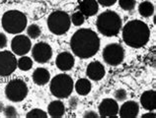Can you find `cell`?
<instances>
[{
    "label": "cell",
    "instance_id": "6da1fadb",
    "mask_svg": "<svg viewBox=\"0 0 156 118\" xmlns=\"http://www.w3.org/2000/svg\"><path fill=\"white\" fill-rule=\"evenodd\" d=\"M70 48L77 57L91 58L100 48V39L91 29H80L73 34L70 39Z\"/></svg>",
    "mask_w": 156,
    "mask_h": 118
},
{
    "label": "cell",
    "instance_id": "7a4b0ae2",
    "mask_svg": "<svg viewBox=\"0 0 156 118\" xmlns=\"http://www.w3.org/2000/svg\"><path fill=\"white\" fill-rule=\"evenodd\" d=\"M150 30L140 20H131L122 28V39L133 48H140L149 42Z\"/></svg>",
    "mask_w": 156,
    "mask_h": 118
},
{
    "label": "cell",
    "instance_id": "3957f363",
    "mask_svg": "<svg viewBox=\"0 0 156 118\" xmlns=\"http://www.w3.org/2000/svg\"><path fill=\"white\" fill-rule=\"evenodd\" d=\"M97 29L105 36H115L122 30V22L120 15L112 10H107L98 16L96 21Z\"/></svg>",
    "mask_w": 156,
    "mask_h": 118
},
{
    "label": "cell",
    "instance_id": "277c9868",
    "mask_svg": "<svg viewBox=\"0 0 156 118\" xmlns=\"http://www.w3.org/2000/svg\"><path fill=\"white\" fill-rule=\"evenodd\" d=\"M2 28L11 35H18L27 28L28 20L26 15L18 10H10L2 17Z\"/></svg>",
    "mask_w": 156,
    "mask_h": 118
},
{
    "label": "cell",
    "instance_id": "5b68a950",
    "mask_svg": "<svg viewBox=\"0 0 156 118\" xmlns=\"http://www.w3.org/2000/svg\"><path fill=\"white\" fill-rule=\"evenodd\" d=\"M51 93L56 99H66L74 89V83L72 78L67 74H58L51 81Z\"/></svg>",
    "mask_w": 156,
    "mask_h": 118
},
{
    "label": "cell",
    "instance_id": "8992f818",
    "mask_svg": "<svg viewBox=\"0 0 156 118\" xmlns=\"http://www.w3.org/2000/svg\"><path fill=\"white\" fill-rule=\"evenodd\" d=\"M48 27L53 35H61L69 31L71 26V20L66 12L57 10L52 12L48 18Z\"/></svg>",
    "mask_w": 156,
    "mask_h": 118
},
{
    "label": "cell",
    "instance_id": "52a82bcc",
    "mask_svg": "<svg viewBox=\"0 0 156 118\" xmlns=\"http://www.w3.org/2000/svg\"><path fill=\"white\" fill-rule=\"evenodd\" d=\"M27 84L21 79H13L6 85L5 96L13 103H20L26 99L28 95Z\"/></svg>",
    "mask_w": 156,
    "mask_h": 118
},
{
    "label": "cell",
    "instance_id": "ba28073f",
    "mask_svg": "<svg viewBox=\"0 0 156 118\" xmlns=\"http://www.w3.org/2000/svg\"><path fill=\"white\" fill-rule=\"evenodd\" d=\"M104 61L111 66H118L125 59V49L119 43H109L102 52Z\"/></svg>",
    "mask_w": 156,
    "mask_h": 118
},
{
    "label": "cell",
    "instance_id": "9c48e42d",
    "mask_svg": "<svg viewBox=\"0 0 156 118\" xmlns=\"http://www.w3.org/2000/svg\"><path fill=\"white\" fill-rule=\"evenodd\" d=\"M17 68V59L12 52L4 50L0 52V76H10Z\"/></svg>",
    "mask_w": 156,
    "mask_h": 118
},
{
    "label": "cell",
    "instance_id": "30bf717a",
    "mask_svg": "<svg viewBox=\"0 0 156 118\" xmlns=\"http://www.w3.org/2000/svg\"><path fill=\"white\" fill-rule=\"evenodd\" d=\"M32 55L33 59L36 62L44 64L50 61L52 57V49L51 46L47 42H41L36 43L32 48Z\"/></svg>",
    "mask_w": 156,
    "mask_h": 118
},
{
    "label": "cell",
    "instance_id": "8fae6325",
    "mask_svg": "<svg viewBox=\"0 0 156 118\" xmlns=\"http://www.w3.org/2000/svg\"><path fill=\"white\" fill-rule=\"evenodd\" d=\"M11 48L14 54L19 56L26 55L32 48V42L29 36L24 35H17L11 42Z\"/></svg>",
    "mask_w": 156,
    "mask_h": 118
},
{
    "label": "cell",
    "instance_id": "7c38bea8",
    "mask_svg": "<svg viewBox=\"0 0 156 118\" xmlns=\"http://www.w3.org/2000/svg\"><path fill=\"white\" fill-rule=\"evenodd\" d=\"M98 109H99V115L102 118L117 117V114L119 113V104L115 99H105L101 101Z\"/></svg>",
    "mask_w": 156,
    "mask_h": 118
},
{
    "label": "cell",
    "instance_id": "4fadbf2b",
    "mask_svg": "<svg viewBox=\"0 0 156 118\" xmlns=\"http://www.w3.org/2000/svg\"><path fill=\"white\" fill-rule=\"evenodd\" d=\"M106 70L104 65L99 61H93L89 63L86 69V75L92 81H100L104 78Z\"/></svg>",
    "mask_w": 156,
    "mask_h": 118
},
{
    "label": "cell",
    "instance_id": "5bb4252c",
    "mask_svg": "<svg viewBox=\"0 0 156 118\" xmlns=\"http://www.w3.org/2000/svg\"><path fill=\"white\" fill-rule=\"evenodd\" d=\"M75 63V59L74 56H73L70 52L64 51L61 52L55 59V65L56 67L61 71H69L71 70L74 66Z\"/></svg>",
    "mask_w": 156,
    "mask_h": 118
},
{
    "label": "cell",
    "instance_id": "9a60e30c",
    "mask_svg": "<svg viewBox=\"0 0 156 118\" xmlns=\"http://www.w3.org/2000/svg\"><path fill=\"white\" fill-rule=\"evenodd\" d=\"M119 112L122 118H136L139 113V105L133 100L126 101L121 108H119Z\"/></svg>",
    "mask_w": 156,
    "mask_h": 118
},
{
    "label": "cell",
    "instance_id": "2e32d148",
    "mask_svg": "<svg viewBox=\"0 0 156 118\" xmlns=\"http://www.w3.org/2000/svg\"><path fill=\"white\" fill-rule=\"evenodd\" d=\"M79 10L86 17H92L99 10V3L97 0H83L79 5Z\"/></svg>",
    "mask_w": 156,
    "mask_h": 118
},
{
    "label": "cell",
    "instance_id": "e0dca14e",
    "mask_svg": "<svg viewBox=\"0 0 156 118\" xmlns=\"http://www.w3.org/2000/svg\"><path fill=\"white\" fill-rule=\"evenodd\" d=\"M140 103L142 107L148 111L155 110V91H146L140 96Z\"/></svg>",
    "mask_w": 156,
    "mask_h": 118
},
{
    "label": "cell",
    "instance_id": "ac0fdd59",
    "mask_svg": "<svg viewBox=\"0 0 156 118\" xmlns=\"http://www.w3.org/2000/svg\"><path fill=\"white\" fill-rule=\"evenodd\" d=\"M51 79V74L46 68H37L33 73V81L38 86H44L48 83Z\"/></svg>",
    "mask_w": 156,
    "mask_h": 118
},
{
    "label": "cell",
    "instance_id": "d6986e66",
    "mask_svg": "<svg viewBox=\"0 0 156 118\" xmlns=\"http://www.w3.org/2000/svg\"><path fill=\"white\" fill-rule=\"evenodd\" d=\"M48 115L52 118H60L64 115L65 113V106L64 103L60 100H53L48 104Z\"/></svg>",
    "mask_w": 156,
    "mask_h": 118
},
{
    "label": "cell",
    "instance_id": "ffe728a7",
    "mask_svg": "<svg viewBox=\"0 0 156 118\" xmlns=\"http://www.w3.org/2000/svg\"><path fill=\"white\" fill-rule=\"evenodd\" d=\"M91 89H92L91 82L86 78L79 79L75 84V91L80 96H87L91 92Z\"/></svg>",
    "mask_w": 156,
    "mask_h": 118
},
{
    "label": "cell",
    "instance_id": "44dd1931",
    "mask_svg": "<svg viewBox=\"0 0 156 118\" xmlns=\"http://www.w3.org/2000/svg\"><path fill=\"white\" fill-rule=\"evenodd\" d=\"M138 12L142 17L149 18L154 14V5L153 3L149 1H143L139 4L138 6Z\"/></svg>",
    "mask_w": 156,
    "mask_h": 118
},
{
    "label": "cell",
    "instance_id": "7402d4cb",
    "mask_svg": "<svg viewBox=\"0 0 156 118\" xmlns=\"http://www.w3.org/2000/svg\"><path fill=\"white\" fill-rule=\"evenodd\" d=\"M17 67L21 71H29L33 67V60L28 56L23 55L17 61Z\"/></svg>",
    "mask_w": 156,
    "mask_h": 118
},
{
    "label": "cell",
    "instance_id": "603a6c76",
    "mask_svg": "<svg viewBox=\"0 0 156 118\" xmlns=\"http://www.w3.org/2000/svg\"><path fill=\"white\" fill-rule=\"evenodd\" d=\"M42 34V30H41L40 26H38L37 24H32L27 28V35L30 39H36Z\"/></svg>",
    "mask_w": 156,
    "mask_h": 118
},
{
    "label": "cell",
    "instance_id": "cb8c5ba5",
    "mask_svg": "<svg viewBox=\"0 0 156 118\" xmlns=\"http://www.w3.org/2000/svg\"><path fill=\"white\" fill-rule=\"evenodd\" d=\"M70 20H71V23L73 24V25L76 26V27H79V26L84 24L85 16L82 14L80 11H77V12H74V13L72 14V16L70 17Z\"/></svg>",
    "mask_w": 156,
    "mask_h": 118
},
{
    "label": "cell",
    "instance_id": "d4e9b609",
    "mask_svg": "<svg viewBox=\"0 0 156 118\" xmlns=\"http://www.w3.org/2000/svg\"><path fill=\"white\" fill-rule=\"evenodd\" d=\"M27 118H47L48 113L46 111L42 110V109H32L31 111H29L26 115Z\"/></svg>",
    "mask_w": 156,
    "mask_h": 118
},
{
    "label": "cell",
    "instance_id": "484cf974",
    "mask_svg": "<svg viewBox=\"0 0 156 118\" xmlns=\"http://www.w3.org/2000/svg\"><path fill=\"white\" fill-rule=\"evenodd\" d=\"M135 3H136L135 0H120V1H119L120 7L125 11L133 10L135 7Z\"/></svg>",
    "mask_w": 156,
    "mask_h": 118
},
{
    "label": "cell",
    "instance_id": "4316f807",
    "mask_svg": "<svg viewBox=\"0 0 156 118\" xmlns=\"http://www.w3.org/2000/svg\"><path fill=\"white\" fill-rule=\"evenodd\" d=\"M3 113L4 116L7 118H16L18 117V112L16 110V108L12 105H7V106H4L3 109Z\"/></svg>",
    "mask_w": 156,
    "mask_h": 118
},
{
    "label": "cell",
    "instance_id": "83f0119b",
    "mask_svg": "<svg viewBox=\"0 0 156 118\" xmlns=\"http://www.w3.org/2000/svg\"><path fill=\"white\" fill-rule=\"evenodd\" d=\"M115 99L118 101H125L128 99V93L124 89H119L115 92Z\"/></svg>",
    "mask_w": 156,
    "mask_h": 118
},
{
    "label": "cell",
    "instance_id": "f1b7e54d",
    "mask_svg": "<svg viewBox=\"0 0 156 118\" xmlns=\"http://www.w3.org/2000/svg\"><path fill=\"white\" fill-rule=\"evenodd\" d=\"M118 0H97V2L100 4V5L104 6V7H110L113 6L115 3H116Z\"/></svg>",
    "mask_w": 156,
    "mask_h": 118
},
{
    "label": "cell",
    "instance_id": "f546056e",
    "mask_svg": "<svg viewBox=\"0 0 156 118\" xmlns=\"http://www.w3.org/2000/svg\"><path fill=\"white\" fill-rule=\"evenodd\" d=\"M78 104H79V99H78L77 96H72L69 99V106L71 109H76Z\"/></svg>",
    "mask_w": 156,
    "mask_h": 118
},
{
    "label": "cell",
    "instance_id": "4dcf8cb0",
    "mask_svg": "<svg viewBox=\"0 0 156 118\" xmlns=\"http://www.w3.org/2000/svg\"><path fill=\"white\" fill-rule=\"evenodd\" d=\"M83 117L84 118H98L99 117V114L93 110H88L83 114Z\"/></svg>",
    "mask_w": 156,
    "mask_h": 118
},
{
    "label": "cell",
    "instance_id": "1f68e13d",
    "mask_svg": "<svg viewBox=\"0 0 156 118\" xmlns=\"http://www.w3.org/2000/svg\"><path fill=\"white\" fill-rule=\"evenodd\" d=\"M7 46V38L6 35L0 32V48H4Z\"/></svg>",
    "mask_w": 156,
    "mask_h": 118
},
{
    "label": "cell",
    "instance_id": "d6a6232c",
    "mask_svg": "<svg viewBox=\"0 0 156 118\" xmlns=\"http://www.w3.org/2000/svg\"><path fill=\"white\" fill-rule=\"evenodd\" d=\"M141 118H155V113L152 111H149L148 113H145V114H143L141 116Z\"/></svg>",
    "mask_w": 156,
    "mask_h": 118
},
{
    "label": "cell",
    "instance_id": "836d02e7",
    "mask_svg": "<svg viewBox=\"0 0 156 118\" xmlns=\"http://www.w3.org/2000/svg\"><path fill=\"white\" fill-rule=\"evenodd\" d=\"M3 109H4V104L2 101H0V112L3 111Z\"/></svg>",
    "mask_w": 156,
    "mask_h": 118
}]
</instances>
